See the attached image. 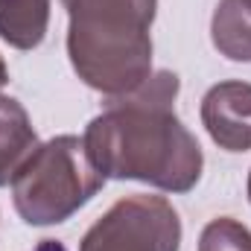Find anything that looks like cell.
Returning a JSON list of instances; mask_svg holds the SVG:
<instances>
[{"label":"cell","instance_id":"cell-2","mask_svg":"<svg viewBox=\"0 0 251 251\" xmlns=\"http://www.w3.org/2000/svg\"><path fill=\"white\" fill-rule=\"evenodd\" d=\"M67 56L76 76L111 97L137 91L152 76V21L158 0H62Z\"/></svg>","mask_w":251,"mask_h":251},{"label":"cell","instance_id":"cell-12","mask_svg":"<svg viewBox=\"0 0 251 251\" xmlns=\"http://www.w3.org/2000/svg\"><path fill=\"white\" fill-rule=\"evenodd\" d=\"M249 201H251V173H249Z\"/></svg>","mask_w":251,"mask_h":251},{"label":"cell","instance_id":"cell-7","mask_svg":"<svg viewBox=\"0 0 251 251\" xmlns=\"http://www.w3.org/2000/svg\"><path fill=\"white\" fill-rule=\"evenodd\" d=\"M50 26V0H0V38L15 50H35Z\"/></svg>","mask_w":251,"mask_h":251},{"label":"cell","instance_id":"cell-11","mask_svg":"<svg viewBox=\"0 0 251 251\" xmlns=\"http://www.w3.org/2000/svg\"><path fill=\"white\" fill-rule=\"evenodd\" d=\"M9 82V67H6V62H3V56H0V88Z\"/></svg>","mask_w":251,"mask_h":251},{"label":"cell","instance_id":"cell-9","mask_svg":"<svg viewBox=\"0 0 251 251\" xmlns=\"http://www.w3.org/2000/svg\"><path fill=\"white\" fill-rule=\"evenodd\" d=\"M199 251H251V231L231 216H219L204 225Z\"/></svg>","mask_w":251,"mask_h":251},{"label":"cell","instance_id":"cell-10","mask_svg":"<svg viewBox=\"0 0 251 251\" xmlns=\"http://www.w3.org/2000/svg\"><path fill=\"white\" fill-rule=\"evenodd\" d=\"M35 251H67V249H64L62 243H56V240H44Z\"/></svg>","mask_w":251,"mask_h":251},{"label":"cell","instance_id":"cell-6","mask_svg":"<svg viewBox=\"0 0 251 251\" xmlns=\"http://www.w3.org/2000/svg\"><path fill=\"white\" fill-rule=\"evenodd\" d=\"M38 146L41 143L26 108L18 100L0 94V187L15 181V176Z\"/></svg>","mask_w":251,"mask_h":251},{"label":"cell","instance_id":"cell-5","mask_svg":"<svg viewBox=\"0 0 251 251\" xmlns=\"http://www.w3.org/2000/svg\"><path fill=\"white\" fill-rule=\"evenodd\" d=\"M201 123L225 152L251 149V82H219L201 100Z\"/></svg>","mask_w":251,"mask_h":251},{"label":"cell","instance_id":"cell-1","mask_svg":"<svg viewBox=\"0 0 251 251\" xmlns=\"http://www.w3.org/2000/svg\"><path fill=\"white\" fill-rule=\"evenodd\" d=\"M178 76L152 73L137 91L111 97L85 128V146L105 178L143 181L167 193H190L204 170L199 140L176 114Z\"/></svg>","mask_w":251,"mask_h":251},{"label":"cell","instance_id":"cell-8","mask_svg":"<svg viewBox=\"0 0 251 251\" xmlns=\"http://www.w3.org/2000/svg\"><path fill=\"white\" fill-rule=\"evenodd\" d=\"M210 41L231 62H251V0H219L210 18Z\"/></svg>","mask_w":251,"mask_h":251},{"label":"cell","instance_id":"cell-4","mask_svg":"<svg viewBox=\"0 0 251 251\" xmlns=\"http://www.w3.org/2000/svg\"><path fill=\"white\" fill-rule=\"evenodd\" d=\"M181 219L164 196H126L82 237L79 251H178Z\"/></svg>","mask_w":251,"mask_h":251},{"label":"cell","instance_id":"cell-3","mask_svg":"<svg viewBox=\"0 0 251 251\" xmlns=\"http://www.w3.org/2000/svg\"><path fill=\"white\" fill-rule=\"evenodd\" d=\"M85 137L59 134L41 143L12 181V201L26 225H59L105 187Z\"/></svg>","mask_w":251,"mask_h":251}]
</instances>
